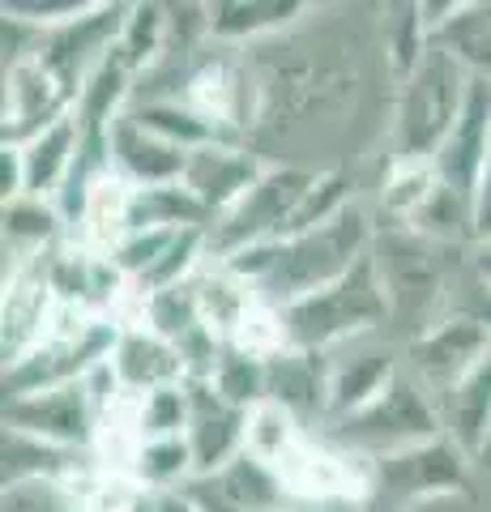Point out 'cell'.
<instances>
[{
	"mask_svg": "<svg viewBox=\"0 0 491 512\" xmlns=\"http://www.w3.org/2000/svg\"><path fill=\"white\" fill-rule=\"evenodd\" d=\"M372 248H376L372 218L355 201V205H346L338 218L321 222V227L282 235L274 244L248 248L218 265L240 274L269 308H287V303L304 299L312 291H325V286L346 278Z\"/></svg>",
	"mask_w": 491,
	"mask_h": 512,
	"instance_id": "6da1fadb",
	"label": "cell"
},
{
	"mask_svg": "<svg viewBox=\"0 0 491 512\" xmlns=\"http://www.w3.org/2000/svg\"><path fill=\"white\" fill-rule=\"evenodd\" d=\"M389 320H393V303H389L385 278H380V265L372 252L334 286L278 308L282 350H304V355H325V350H338V346H355L368 333L385 329Z\"/></svg>",
	"mask_w": 491,
	"mask_h": 512,
	"instance_id": "7a4b0ae2",
	"label": "cell"
},
{
	"mask_svg": "<svg viewBox=\"0 0 491 512\" xmlns=\"http://www.w3.org/2000/svg\"><path fill=\"white\" fill-rule=\"evenodd\" d=\"M474 77L445 52L427 47L419 69L398 82L393 99V124H389V150L393 163H432L440 146L449 141L470 99Z\"/></svg>",
	"mask_w": 491,
	"mask_h": 512,
	"instance_id": "3957f363",
	"label": "cell"
},
{
	"mask_svg": "<svg viewBox=\"0 0 491 512\" xmlns=\"http://www.w3.org/2000/svg\"><path fill=\"white\" fill-rule=\"evenodd\" d=\"M329 431H334L338 448H346V453H355L363 461H380V457L406 453V448H419L427 440L445 436L436 397L410 372H398V380L376 402L346 414L338 423H329Z\"/></svg>",
	"mask_w": 491,
	"mask_h": 512,
	"instance_id": "277c9868",
	"label": "cell"
},
{
	"mask_svg": "<svg viewBox=\"0 0 491 512\" xmlns=\"http://www.w3.org/2000/svg\"><path fill=\"white\" fill-rule=\"evenodd\" d=\"M312 180L316 171H304V167H269L227 214H218L205 227L210 261H231V256H240L248 248L282 239L291 231L295 210L304 201V192L312 188Z\"/></svg>",
	"mask_w": 491,
	"mask_h": 512,
	"instance_id": "5b68a950",
	"label": "cell"
},
{
	"mask_svg": "<svg viewBox=\"0 0 491 512\" xmlns=\"http://www.w3.org/2000/svg\"><path fill=\"white\" fill-rule=\"evenodd\" d=\"M445 248L432 244V239H419L410 231H393L389 239H376V265H380V278H385V291L393 303V320L398 316H415L419 320V333L436 325L432 308L449 299V282L457 269H449V261L440 256ZM415 333V338H419Z\"/></svg>",
	"mask_w": 491,
	"mask_h": 512,
	"instance_id": "8992f818",
	"label": "cell"
},
{
	"mask_svg": "<svg viewBox=\"0 0 491 512\" xmlns=\"http://www.w3.org/2000/svg\"><path fill=\"white\" fill-rule=\"evenodd\" d=\"M5 427L39 436L47 444L73 448V453H90V448H99L103 414L94 406L86 380H77V384H60V389H47V393L5 397Z\"/></svg>",
	"mask_w": 491,
	"mask_h": 512,
	"instance_id": "52a82bcc",
	"label": "cell"
},
{
	"mask_svg": "<svg viewBox=\"0 0 491 512\" xmlns=\"http://www.w3.org/2000/svg\"><path fill=\"white\" fill-rule=\"evenodd\" d=\"M466 453L449 436H436L406 453L372 461V495L385 504H419L466 487Z\"/></svg>",
	"mask_w": 491,
	"mask_h": 512,
	"instance_id": "ba28073f",
	"label": "cell"
},
{
	"mask_svg": "<svg viewBox=\"0 0 491 512\" xmlns=\"http://www.w3.org/2000/svg\"><path fill=\"white\" fill-rule=\"evenodd\" d=\"M287 495L299 500H368L372 495V461L346 448H329L304 436L287 457L274 466Z\"/></svg>",
	"mask_w": 491,
	"mask_h": 512,
	"instance_id": "9c48e42d",
	"label": "cell"
},
{
	"mask_svg": "<svg viewBox=\"0 0 491 512\" xmlns=\"http://www.w3.org/2000/svg\"><path fill=\"white\" fill-rule=\"evenodd\" d=\"M491 350V333L470 325V320L457 316H440L432 329H423L419 338H410V376H415L423 389L445 393L453 380H462L474 363Z\"/></svg>",
	"mask_w": 491,
	"mask_h": 512,
	"instance_id": "30bf717a",
	"label": "cell"
},
{
	"mask_svg": "<svg viewBox=\"0 0 491 512\" xmlns=\"http://www.w3.org/2000/svg\"><path fill=\"white\" fill-rule=\"evenodd\" d=\"M184 495L201 512H265V508H282L287 487H282V478L265 461H257L252 453H240L227 470L197 474L184 487Z\"/></svg>",
	"mask_w": 491,
	"mask_h": 512,
	"instance_id": "8fae6325",
	"label": "cell"
},
{
	"mask_svg": "<svg viewBox=\"0 0 491 512\" xmlns=\"http://www.w3.org/2000/svg\"><path fill=\"white\" fill-rule=\"evenodd\" d=\"M265 171L269 167L257 154L231 146V141H214V146H201V150L188 154V167H184L180 184L205 205V214L218 218V214H227Z\"/></svg>",
	"mask_w": 491,
	"mask_h": 512,
	"instance_id": "7c38bea8",
	"label": "cell"
},
{
	"mask_svg": "<svg viewBox=\"0 0 491 512\" xmlns=\"http://www.w3.org/2000/svg\"><path fill=\"white\" fill-rule=\"evenodd\" d=\"M193 389V419H188V448H193L197 474L227 470L248 448V410H235L205 380H188Z\"/></svg>",
	"mask_w": 491,
	"mask_h": 512,
	"instance_id": "4fadbf2b",
	"label": "cell"
},
{
	"mask_svg": "<svg viewBox=\"0 0 491 512\" xmlns=\"http://www.w3.org/2000/svg\"><path fill=\"white\" fill-rule=\"evenodd\" d=\"M487 154H491V86L487 82H474L462 120H457L449 141L432 158V167L440 175V184H449V188L462 192V197L474 201V188H479V175L487 167Z\"/></svg>",
	"mask_w": 491,
	"mask_h": 512,
	"instance_id": "5bb4252c",
	"label": "cell"
},
{
	"mask_svg": "<svg viewBox=\"0 0 491 512\" xmlns=\"http://www.w3.org/2000/svg\"><path fill=\"white\" fill-rule=\"evenodd\" d=\"M112 372H116V384L120 393L137 402V397H146L154 389H163V384H184L188 372H184V359L180 350L163 342L158 333H150L146 325H124L120 338H116V350H112Z\"/></svg>",
	"mask_w": 491,
	"mask_h": 512,
	"instance_id": "9a60e30c",
	"label": "cell"
},
{
	"mask_svg": "<svg viewBox=\"0 0 491 512\" xmlns=\"http://www.w3.org/2000/svg\"><path fill=\"white\" fill-rule=\"evenodd\" d=\"M188 167V150L171 146L150 128H141L129 111L112 124V171L133 188L180 184Z\"/></svg>",
	"mask_w": 491,
	"mask_h": 512,
	"instance_id": "2e32d148",
	"label": "cell"
},
{
	"mask_svg": "<svg viewBox=\"0 0 491 512\" xmlns=\"http://www.w3.org/2000/svg\"><path fill=\"white\" fill-rule=\"evenodd\" d=\"M52 312H56V295L43 274V256L35 265L18 269V274H5V308H0V325H5V342H0L5 346V367L39 346L47 325H52Z\"/></svg>",
	"mask_w": 491,
	"mask_h": 512,
	"instance_id": "e0dca14e",
	"label": "cell"
},
{
	"mask_svg": "<svg viewBox=\"0 0 491 512\" xmlns=\"http://www.w3.org/2000/svg\"><path fill=\"white\" fill-rule=\"evenodd\" d=\"M440 427L445 436L474 461L491 448V350L470 367L462 380H453L445 393H436Z\"/></svg>",
	"mask_w": 491,
	"mask_h": 512,
	"instance_id": "ac0fdd59",
	"label": "cell"
},
{
	"mask_svg": "<svg viewBox=\"0 0 491 512\" xmlns=\"http://www.w3.org/2000/svg\"><path fill=\"white\" fill-rule=\"evenodd\" d=\"M398 359L393 350H376V346H351L346 355L329 359V423L346 419V414L363 410L376 402L380 393L398 380Z\"/></svg>",
	"mask_w": 491,
	"mask_h": 512,
	"instance_id": "d6986e66",
	"label": "cell"
},
{
	"mask_svg": "<svg viewBox=\"0 0 491 512\" xmlns=\"http://www.w3.org/2000/svg\"><path fill=\"white\" fill-rule=\"evenodd\" d=\"M269 402L291 410L299 423H329V363L304 350H278L269 355Z\"/></svg>",
	"mask_w": 491,
	"mask_h": 512,
	"instance_id": "ffe728a7",
	"label": "cell"
},
{
	"mask_svg": "<svg viewBox=\"0 0 491 512\" xmlns=\"http://www.w3.org/2000/svg\"><path fill=\"white\" fill-rule=\"evenodd\" d=\"M82 158V124L77 116H65L47 124L43 133L22 141V163H26V197L56 201L65 184L73 180V167Z\"/></svg>",
	"mask_w": 491,
	"mask_h": 512,
	"instance_id": "44dd1931",
	"label": "cell"
},
{
	"mask_svg": "<svg viewBox=\"0 0 491 512\" xmlns=\"http://www.w3.org/2000/svg\"><path fill=\"white\" fill-rule=\"evenodd\" d=\"M60 231H65V214H60L56 201L47 197L5 201V274H18V269L35 265L56 244H65Z\"/></svg>",
	"mask_w": 491,
	"mask_h": 512,
	"instance_id": "7402d4cb",
	"label": "cell"
},
{
	"mask_svg": "<svg viewBox=\"0 0 491 512\" xmlns=\"http://www.w3.org/2000/svg\"><path fill=\"white\" fill-rule=\"evenodd\" d=\"M304 13H308L304 0H218V5H205V22H210L214 39L244 43L261 35H278Z\"/></svg>",
	"mask_w": 491,
	"mask_h": 512,
	"instance_id": "603a6c76",
	"label": "cell"
},
{
	"mask_svg": "<svg viewBox=\"0 0 491 512\" xmlns=\"http://www.w3.org/2000/svg\"><path fill=\"white\" fill-rule=\"evenodd\" d=\"M82 457L86 453H73V448L47 444L39 436L5 427V487H13V483H69L77 470L90 466Z\"/></svg>",
	"mask_w": 491,
	"mask_h": 512,
	"instance_id": "cb8c5ba5",
	"label": "cell"
},
{
	"mask_svg": "<svg viewBox=\"0 0 491 512\" xmlns=\"http://www.w3.org/2000/svg\"><path fill=\"white\" fill-rule=\"evenodd\" d=\"M129 116L150 128V133H158L163 141H171V146L180 150H201V146H214V141H231L223 128H218L210 116H201V111L184 99V94H176V99H146L129 107Z\"/></svg>",
	"mask_w": 491,
	"mask_h": 512,
	"instance_id": "d4e9b609",
	"label": "cell"
},
{
	"mask_svg": "<svg viewBox=\"0 0 491 512\" xmlns=\"http://www.w3.org/2000/svg\"><path fill=\"white\" fill-rule=\"evenodd\" d=\"M129 478L146 491V495H167V491H184L197 478V461L193 448L184 436L171 440H141L129 457Z\"/></svg>",
	"mask_w": 491,
	"mask_h": 512,
	"instance_id": "484cf974",
	"label": "cell"
},
{
	"mask_svg": "<svg viewBox=\"0 0 491 512\" xmlns=\"http://www.w3.org/2000/svg\"><path fill=\"white\" fill-rule=\"evenodd\" d=\"M432 47L462 64L474 82L491 86V5H483V0L479 5H462L457 18L432 35Z\"/></svg>",
	"mask_w": 491,
	"mask_h": 512,
	"instance_id": "4316f807",
	"label": "cell"
},
{
	"mask_svg": "<svg viewBox=\"0 0 491 512\" xmlns=\"http://www.w3.org/2000/svg\"><path fill=\"white\" fill-rule=\"evenodd\" d=\"M205 384H210L227 406L257 410L261 402H269V359L252 355V350H240V346H223V359H218L214 376Z\"/></svg>",
	"mask_w": 491,
	"mask_h": 512,
	"instance_id": "83f0119b",
	"label": "cell"
},
{
	"mask_svg": "<svg viewBox=\"0 0 491 512\" xmlns=\"http://www.w3.org/2000/svg\"><path fill=\"white\" fill-rule=\"evenodd\" d=\"M188 419H193V389L184 384H163L133 402V431L137 440H171L188 436Z\"/></svg>",
	"mask_w": 491,
	"mask_h": 512,
	"instance_id": "f1b7e54d",
	"label": "cell"
},
{
	"mask_svg": "<svg viewBox=\"0 0 491 512\" xmlns=\"http://www.w3.org/2000/svg\"><path fill=\"white\" fill-rule=\"evenodd\" d=\"M304 436H308V427L299 423L291 410H282L278 402H261L257 410H248V448L244 453H252L274 470Z\"/></svg>",
	"mask_w": 491,
	"mask_h": 512,
	"instance_id": "f546056e",
	"label": "cell"
},
{
	"mask_svg": "<svg viewBox=\"0 0 491 512\" xmlns=\"http://www.w3.org/2000/svg\"><path fill=\"white\" fill-rule=\"evenodd\" d=\"M171 9L163 5H129V18H124V30H120V43H116V56L129 73L146 69V64L167 47V35H171Z\"/></svg>",
	"mask_w": 491,
	"mask_h": 512,
	"instance_id": "4dcf8cb0",
	"label": "cell"
},
{
	"mask_svg": "<svg viewBox=\"0 0 491 512\" xmlns=\"http://www.w3.org/2000/svg\"><path fill=\"white\" fill-rule=\"evenodd\" d=\"M436 184H440V175L432 163H393L389 180L380 184V205H385V214L398 222V227H406V222L427 205Z\"/></svg>",
	"mask_w": 491,
	"mask_h": 512,
	"instance_id": "1f68e13d",
	"label": "cell"
},
{
	"mask_svg": "<svg viewBox=\"0 0 491 512\" xmlns=\"http://www.w3.org/2000/svg\"><path fill=\"white\" fill-rule=\"evenodd\" d=\"M90 9H94V0H5V18H18L26 26L43 30V35L82 22Z\"/></svg>",
	"mask_w": 491,
	"mask_h": 512,
	"instance_id": "d6a6232c",
	"label": "cell"
},
{
	"mask_svg": "<svg viewBox=\"0 0 491 512\" xmlns=\"http://www.w3.org/2000/svg\"><path fill=\"white\" fill-rule=\"evenodd\" d=\"M5 512H73L60 483H13L5 487Z\"/></svg>",
	"mask_w": 491,
	"mask_h": 512,
	"instance_id": "836d02e7",
	"label": "cell"
},
{
	"mask_svg": "<svg viewBox=\"0 0 491 512\" xmlns=\"http://www.w3.org/2000/svg\"><path fill=\"white\" fill-rule=\"evenodd\" d=\"M0 197L5 201H18L26 197V163H22V146H9L0 150Z\"/></svg>",
	"mask_w": 491,
	"mask_h": 512,
	"instance_id": "e575fe53",
	"label": "cell"
},
{
	"mask_svg": "<svg viewBox=\"0 0 491 512\" xmlns=\"http://www.w3.org/2000/svg\"><path fill=\"white\" fill-rule=\"evenodd\" d=\"M474 244H491V154L474 188Z\"/></svg>",
	"mask_w": 491,
	"mask_h": 512,
	"instance_id": "d590c367",
	"label": "cell"
},
{
	"mask_svg": "<svg viewBox=\"0 0 491 512\" xmlns=\"http://www.w3.org/2000/svg\"><path fill=\"white\" fill-rule=\"evenodd\" d=\"M146 512H201L184 491H167V495H146Z\"/></svg>",
	"mask_w": 491,
	"mask_h": 512,
	"instance_id": "8d00e7d4",
	"label": "cell"
},
{
	"mask_svg": "<svg viewBox=\"0 0 491 512\" xmlns=\"http://www.w3.org/2000/svg\"><path fill=\"white\" fill-rule=\"evenodd\" d=\"M474 265H479L483 274L491 278V244H479V256H474Z\"/></svg>",
	"mask_w": 491,
	"mask_h": 512,
	"instance_id": "74e56055",
	"label": "cell"
}]
</instances>
